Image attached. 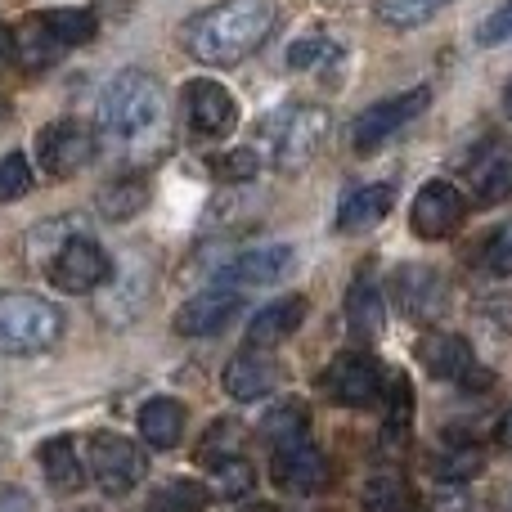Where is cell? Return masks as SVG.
<instances>
[{
  "label": "cell",
  "mask_w": 512,
  "mask_h": 512,
  "mask_svg": "<svg viewBox=\"0 0 512 512\" xmlns=\"http://www.w3.org/2000/svg\"><path fill=\"white\" fill-rule=\"evenodd\" d=\"M279 378H283L279 360H270L261 346H248V351H239L225 364L221 387H225V396H234V400H261L279 387Z\"/></svg>",
  "instance_id": "cell-15"
},
{
  "label": "cell",
  "mask_w": 512,
  "mask_h": 512,
  "mask_svg": "<svg viewBox=\"0 0 512 512\" xmlns=\"http://www.w3.org/2000/svg\"><path fill=\"white\" fill-rule=\"evenodd\" d=\"M364 512H414V495H409V481L400 472H373L364 481V495H360Z\"/></svg>",
  "instance_id": "cell-25"
},
{
  "label": "cell",
  "mask_w": 512,
  "mask_h": 512,
  "mask_svg": "<svg viewBox=\"0 0 512 512\" xmlns=\"http://www.w3.org/2000/svg\"><path fill=\"white\" fill-rule=\"evenodd\" d=\"M324 140H328V108H315V104L292 108L288 122L279 126V140H274V162L283 171H301Z\"/></svg>",
  "instance_id": "cell-13"
},
{
  "label": "cell",
  "mask_w": 512,
  "mask_h": 512,
  "mask_svg": "<svg viewBox=\"0 0 512 512\" xmlns=\"http://www.w3.org/2000/svg\"><path fill=\"white\" fill-rule=\"evenodd\" d=\"M9 63H14V36H9L5 27H0V72H5Z\"/></svg>",
  "instance_id": "cell-42"
},
{
  "label": "cell",
  "mask_w": 512,
  "mask_h": 512,
  "mask_svg": "<svg viewBox=\"0 0 512 512\" xmlns=\"http://www.w3.org/2000/svg\"><path fill=\"white\" fill-rule=\"evenodd\" d=\"M463 216H468V203H463L459 185H450V180H427V185L418 189L414 207H409V230H414V239L441 243L459 230Z\"/></svg>",
  "instance_id": "cell-9"
},
{
  "label": "cell",
  "mask_w": 512,
  "mask_h": 512,
  "mask_svg": "<svg viewBox=\"0 0 512 512\" xmlns=\"http://www.w3.org/2000/svg\"><path fill=\"white\" fill-rule=\"evenodd\" d=\"M306 310H310V301L301 297V292H288V297L270 301V306H261V310L252 315V324H248V342H252V346H261V351H265V346L288 342V337L301 328Z\"/></svg>",
  "instance_id": "cell-19"
},
{
  "label": "cell",
  "mask_w": 512,
  "mask_h": 512,
  "mask_svg": "<svg viewBox=\"0 0 512 512\" xmlns=\"http://www.w3.org/2000/svg\"><path fill=\"white\" fill-rule=\"evenodd\" d=\"M427 108H432V90H427V86H409V90H400V95H387V99H378V104H369L351 122L355 153L382 149V144L396 140L405 126H414L418 117L427 113Z\"/></svg>",
  "instance_id": "cell-6"
},
{
  "label": "cell",
  "mask_w": 512,
  "mask_h": 512,
  "mask_svg": "<svg viewBox=\"0 0 512 512\" xmlns=\"http://www.w3.org/2000/svg\"><path fill=\"white\" fill-rule=\"evenodd\" d=\"M418 360H423V369L432 373L436 382H459V387H472V391L490 387V378L477 364L472 346L454 333H423V342H418Z\"/></svg>",
  "instance_id": "cell-10"
},
{
  "label": "cell",
  "mask_w": 512,
  "mask_h": 512,
  "mask_svg": "<svg viewBox=\"0 0 512 512\" xmlns=\"http://www.w3.org/2000/svg\"><path fill=\"white\" fill-rule=\"evenodd\" d=\"M270 27H274V0H221V5L203 9L189 23L185 41L198 63L230 68V63L248 59L252 50H261Z\"/></svg>",
  "instance_id": "cell-1"
},
{
  "label": "cell",
  "mask_w": 512,
  "mask_h": 512,
  "mask_svg": "<svg viewBox=\"0 0 512 512\" xmlns=\"http://www.w3.org/2000/svg\"><path fill=\"white\" fill-rule=\"evenodd\" d=\"M95 207L104 221H131V216H140L144 207H149V180L144 176H117L108 180L104 189L95 194Z\"/></svg>",
  "instance_id": "cell-23"
},
{
  "label": "cell",
  "mask_w": 512,
  "mask_h": 512,
  "mask_svg": "<svg viewBox=\"0 0 512 512\" xmlns=\"http://www.w3.org/2000/svg\"><path fill=\"white\" fill-rule=\"evenodd\" d=\"M153 512H203L207 508V490L194 481H167V486L153 495Z\"/></svg>",
  "instance_id": "cell-34"
},
{
  "label": "cell",
  "mask_w": 512,
  "mask_h": 512,
  "mask_svg": "<svg viewBox=\"0 0 512 512\" xmlns=\"http://www.w3.org/2000/svg\"><path fill=\"white\" fill-rule=\"evenodd\" d=\"M504 113H508V122H512V81L504 86Z\"/></svg>",
  "instance_id": "cell-43"
},
{
  "label": "cell",
  "mask_w": 512,
  "mask_h": 512,
  "mask_svg": "<svg viewBox=\"0 0 512 512\" xmlns=\"http://www.w3.org/2000/svg\"><path fill=\"white\" fill-rule=\"evenodd\" d=\"M140 436L153 450H176L185 436V405L176 396H153L140 409Z\"/></svg>",
  "instance_id": "cell-21"
},
{
  "label": "cell",
  "mask_w": 512,
  "mask_h": 512,
  "mask_svg": "<svg viewBox=\"0 0 512 512\" xmlns=\"http://www.w3.org/2000/svg\"><path fill=\"white\" fill-rule=\"evenodd\" d=\"M396 301L409 319H436L445 310V301H450V288H445V279L432 265H400Z\"/></svg>",
  "instance_id": "cell-16"
},
{
  "label": "cell",
  "mask_w": 512,
  "mask_h": 512,
  "mask_svg": "<svg viewBox=\"0 0 512 512\" xmlns=\"http://www.w3.org/2000/svg\"><path fill=\"white\" fill-rule=\"evenodd\" d=\"M239 306H243V297L230 288L198 292V297H189L185 306L176 310V333L180 337H212V333H221V328L234 324Z\"/></svg>",
  "instance_id": "cell-14"
},
{
  "label": "cell",
  "mask_w": 512,
  "mask_h": 512,
  "mask_svg": "<svg viewBox=\"0 0 512 512\" xmlns=\"http://www.w3.org/2000/svg\"><path fill=\"white\" fill-rule=\"evenodd\" d=\"M270 481L283 490V495H319L328 486V459L310 436L301 441H288L274 450L270 459Z\"/></svg>",
  "instance_id": "cell-11"
},
{
  "label": "cell",
  "mask_w": 512,
  "mask_h": 512,
  "mask_svg": "<svg viewBox=\"0 0 512 512\" xmlns=\"http://www.w3.org/2000/svg\"><path fill=\"white\" fill-rule=\"evenodd\" d=\"M391 207H396V185H387V180H378V185H360L337 203L333 225H337V234H364V230H373V225L387 221Z\"/></svg>",
  "instance_id": "cell-17"
},
{
  "label": "cell",
  "mask_w": 512,
  "mask_h": 512,
  "mask_svg": "<svg viewBox=\"0 0 512 512\" xmlns=\"http://www.w3.org/2000/svg\"><path fill=\"white\" fill-rule=\"evenodd\" d=\"M481 270L490 279H512V221H504L495 234L486 239V252H481Z\"/></svg>",
  "instance_id": "cell-36"
},
{
  "label": "cell",
  "mask_w": 512,
  "mask_h": 512,
  "mask_svg": "<svg viewBox=\"0 0 512 512\" xmlns=\"http://www.w3.org/2000/svg\"><path fill=\"white\" fill-rule=\"evenodd\" d=\"M63 315L36 292H0V355H41L59 342Z\"/></svg>",
  "instance_id": "cell-4"
},
{
  "label": "cell",
  "mask_w": 512,
  "mask_h": 512,
  "mask_svg": "<svg viewBox=\"0 0 512 512\" xmlns=\"http://www.w3.org/2000/svg\"><path fill=\"white\" fill-rule=\"evenodd\" d=\"M454 0H382L378 5V18L387 27H400V32H409V27H423L432 23L441 9H450Z\"/></svg>",
  "instance_id": "cell-27"
},
{
  "label": "cell",
  "mask_w": 512,
  "mask_h": 512,
  "mask_svg": "<svg viewBox=\"0 0 512 512\" xmlns=\"http://www.w3.org/2000/svg\"><path fill=\"white\" fill-rule=\"evenodd\" d=\"M324 396L333 400V405H342V409H369L373 400L382 396V369H378V360L373 355H364V351H342L333 364L324 369Z\"/></svg>",
  "instance_id": "cell-8"
},
{
  "label": "cell",
  "mask_w": 512,
  "mask_h": 512,
  "mask_svg": "<svg viewBox=\"0 0 512 512\" xmlns=\"http://www.w3.org/2000/svg\"><path fill=\"white\" fill-rule=\"evenodd\" d=\"M59 54H63V45L54 41V32L41 23V14L27 18V23L14 32V63H23L27 72L54 68V63H59Z\"/></svg>",
  "instance_id": "cell-24"
},
{
  "label": "cell",
  "mask_w": 512,
  "mask_h": 512,
  "mask_svg": "<svg viewBox=\"0 0 512 512\" xmlns=\"http://www.w3.org/2000/svg\"><path fill=\"white\" fill-rule=\"evenodd\" d=\"M41 23L54 32V41L63 45V50H72V45H86L90 36H95V14L90 9H50V14H41Z\"/></svg>",
  "instance_id": "cell-28"
},
{
  "label": "cell",
  "mask_w": 512,
  "mask_h": 512,
  "mask_svg": "<svg viewBox=\"0 0 512 512\" xmlns=\"http://www.w3.org/2000/svg\"><path fill=\"white\" fill-rule=\"evenodd\" d=\"M481 468H486V459H481L477 445H450V450L436 454V477L445 486H463V481L481 477Z\"/></svg>",
  "instance_id": "cell-30"
},
{
  "label": "cell",
  "mask_w": 512,
  "mask_h": 512,
  "mask_svg": "<svg viewBox=\"0 0 512 512\" xmlns=\"http://www.w3.org/2000/svg\"><path fill=\"white\" fill-rule=\"evenodd\" d=\"M387 396H391V405H387V427H382V441H396V436H405V427H409V414H414V391H409V382H405V373H391L387 378Z\"/></svg>",
  "instance_id": "cell-33"
},
{
  "label": "cell",
  "mask_w": 512,
  "mask_h": 512,
  "mask_svg": "<svg viewBox=\"0 0 512 512\" xmlns=\"http://www.w3.org/2000/svg\"><path fill=\"white\" fill-rule=\"evenodd\" d=\"M41 472H45V481H50V490H59V495H77L81 481H86L77 441H72V436H50V441L41 445Z\"/></svg>",
  "instance_id": "cell-22"
},
{
  "label": "cell",
  "mask_w": 512,
  "mask_h": 512,
  "mask_svg": "<svg viewBox=\"0 0 512 512\" xmlns=\"http://www.w3.org/2000/svg\"><path fill=\"white\" fill-rule=\"evenodd\" d=\"M306 432H310V409H306V400H297V396L279 400V405L261 418V436L274 445V450L288 441H301Z\"/></svg>",
  "instance_id": "cell-26"
},
{
  "label": "cell",
  "mask_w": 512,
  "mask_h": 512,
  "mask_svg": "<svg viewBox=\"0 0 512 512\" xmlns=\"http://www.w3.org/2000/svg\"><path fill=\"white\" fill-rule=\"evenodd\" d=\"M472 194H477V203H481V207H490V203H508V198H512V162L490 158L486 167H477Z\"/></svg>",
  "instance_id": "cell-32"
},
{
  "label": "cell",
  "mask_w": 512,
  "mask_h": 512,
  "mask_svg": "<svg viewBox=\"0 0 512 512\" xmlns=\"http://www.w3.org/2000/svg\"><path fill=\"white\" fill-rule=\"evenodd\" d=\"M27 261L45 274L59 292H95L108 283L113 274V256L99 248L90 234H81V225L72 221H50V225H36L32 243H27Z\"/></svg>",
  "instance_id": "cell-2"
},
{
  "label": "cell",
  "mask_w": 512,
  "mask_h": 512,
  "mask_svg": "<svg viewBox=\"0 0 512 512\" xmlns=\"http://www.w3.org/2000/svg\"><path fill=\"white\" fill-rule=\"evenodd\" d=\"M185 122L203 140H221V135H230L239 126V104H234V95L221 81L198 77L185 86Z\"/></svg>",
  "instance_id": "cell-12"
},
{
  "label": "cell",
  "mask_w": 512,
  "mask_h": 512,
  "mask_svg": "<svg viewBox=\"0 0 512 512\" xmlns=\"http://www.w3.org/2000/svg\"><path fill=\"white\" fill-rule=\"evenodd\" d=\"M477 41L481 45H504V41H512V0H504V5H499L490 18H481Z\"/></svg>",
  "instance_id": "cell-39"
},
{
  "label": "cell",
  "mask_w": 512,
  "mask_h": 512,
  "mask_svg": "<svg viewBox=\"0 0 512 512\" xmlns=\"http://www.w3.org/2000/svg\"><path fill=\"white\" fill-rule=\"evenodd\" d=\"M95 149V131L86 122H54L36 135V162L50 180H68L77 171H86Z\"/></svg>",
  "instance_id": "cell-7"
},
{
  "label": "cell",
  "mask_w": 512,
  "mask_h": 512,
  "mask_svg": "<svg viewBox=\"0 0 512 512\" xmlns=\"http://www.w3.org/2000/svg\"><path fill=\"white\" fill-rule=\"evenodd\" d=\"M239 512H274L270 504H248V508H239Z\"/></svg>",
  "instance_id": "cell-44"
},
{
  "label": "cell",
  "mask_w": 512,
  "mask_h": 512,
  "mask_svg": "<svg viewBox=\"0 0 512 512\" xmlns=\"http://www.w3.org/2000/svg\"><path fill=\"white\" fill-rule=\"evenodd\" d=\"M292 261H297V252L288 243H261V248H248L234 256L225 265V279L243 283V288H261V283H279L292 270Z\"/></svg>",
  "instance_id": "cell-18"
},
{
  "label": "cell",
  "mask_w": 512,
  "mask_h": 512,
  "mask_svg": "<svg viewBox=\"0 0 512 512\" xmlns=\"http://www.w3.org/2000/svg\"><path fill=\"white\" fill-rule=\"evenodd\" d=\"M0 512H32V495L27 490H0Z\"/></svg>",
  "instance_id": "cell-40"
},
{
  "label": "cell",
  "mask_w": 512,
  "mask_h": 512,
  "mask_svg": "<svg viewBox=\"0 0 512 512\" xmlns=\"http://www.w3.org/2000/svg\"><path fill=\"white\" fill-rule=\"evenodd\" d=\"M239 441H243V427L230 423V418H221V423H212L207 436L198 441V463H203V468H216L221 459H234V454H239Z\"/></svg>",
  "instance_id": "cell-31"
},
{
  "label": "cell",
  "mask_w": 512,
  "mask_h": 512,
  "mask_svg": "<svg viewBox=\"0 0 512 512\" xmlns=\"http://www.w3.org/2000/svg\"><path fill=\"white\" fill-rule=\"evenodd\" d=\"M5 117H9V104H5V99H0V122H5Z\"/></svg>",
  "instance_id": "cell-45"
},
{
  "label": "cell",
  "mask_w": 512,
  "mask_h": 512,
  "mask_svg": "<svg viewBox=\"0 0 512 512\" xmlns=\"http://www.w3.org/2000/svg\"><path fill=\"white\" fill-rule=\"evenodd\" d=\"M162 117V86L140 68H126L108 81L99 99V126L117 140H135Z\"/></svg>",
  "instance_id": "cell-3"
},
{
  "label": "cell",
  "mask_w": 512,
  "mask_h": 512,
  "mask_svg": "<svg viewBox=\"0 0 512 512\" xmlns=\"http://www.w3.org/2000/svg\"><path fill=\"white\" fill-rule=\"evenodd\" d=\"M149 512H153V508H149Z\"/></svg>",
  "instance_id": "cell-46"
},
{
  "label": "cell",
  "mask_w": 512,
  "mask_h": 512,
  "mask_svg": "<svg viewBox=\"0 0 512 512\" xmlns=\"http://www.w3.org/2000/svg\"><path fill=\"white\" fill-rule=\"evenodd\" d=\"M495 441H499V450H508L512 454V409L504 418H499V427H495Z\"/></svg>",
  "instance_id": "cell-41"
},
{
  "label": "cell",
  "mask_w": 512,
  "mask_h": 512,
  "mask_svg": "<svg viewBox=\"0 0 512 512\" xmlns=\"http://www.w3.org/2000/svg\"><path fill=\"white\" fill-rule=\"evenodd\" d=\"M333 54H342L333 45V36H328V32H306V36H297V41L288 45V68H297V72L319 68V63L333 59Z\"/></svg>",
  "instance_id": "cell-35"
},
{
  "label": "cell",
  "mask_w": 512,
  "mask_h": 512,
  "mask_svg": "<svg viewBox=\"0 0 512 512\" xmlns=\"http://www.w3.org/2000/svg\"><path fill=\"white\" fill-rule=\"evenodd\" d=\"M256 486V468L243 454H234V459H221L212 468V495L216 499H248Z\"/></svg>",
  "instance_id": "cell-29"
},
{
  "label": "cell",
  "mask_w": 512,
  "mask_h": 512,
  "mask_svg": "<svg viewBox=\"0 0 512 512\" xmlns=\"http://www.w3.org/2000/svg\"><path fill=\"white\" fill-rule=\"evenodd\" d=\"M86 459H90V477L104 495L122 499L149 477V454L122 432H90L86 436Z\"/></svg>",
  "instance_id": "cell-5"
},
{
  "label": "cell",
  "mask_w": 512,
  "mask_h": 512,
  "mask_svg": "<svg viewBox=\"0 0 512 512\" xmlns=\"http://www.w3.org/2000/svg\"><path fill=\"white\" fill-rule=\"evenodd\" d=\"M212 171L221 180H230V185H239V180H252L256 171H261V162H256L252 149H230V153H221V158L212 162Z\"/></svg>",
  "instance_id": "cell-38"
},
{
  "label": "cell",
  "mask_w": 512,
  "mask_h": 512,
  "mask_svg": "<svg viewBox=\"0 0 512 512\" xmlns=\"http://www.w3.org/2000/svg\"><path fill=\"white\" fill-rule=\"evenodd\" d=\"M382 324H387V297H382L378 279L364 270L346 288V328H351L355 342H373L382 333Z\"/></svg>",
  "instance_id": "cell-20"
},
{
  "label": "cell",
  "mask_w": 512,
  "mask_h": 512,
  "mask_svg": "<svg viewBox=\"0 0 512 512\" xmlns=\"http://www.w3.org/2000/svg\"><path fill=\"white\" fill-rule=\"evenodd\" d=\"M32 189V162L23 153H5L0 158V203H14Z\"/></svg>",
  "instance_id": "cell-37"
}]
</instances>
